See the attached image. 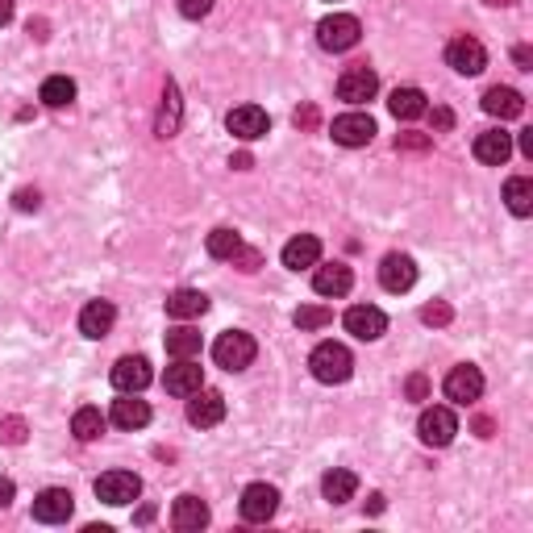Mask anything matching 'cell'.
Instances as JSON below:
<instances>
[{
	"label": "cell",
	"instance_id": "obj_23",
	"mask_svg": "<svg viewBox=\"0 0 533 533\" xmlns=\"http://www.w3.org/2000/svg\"><path fill=\"white\" fill-rule=\"evenodd\" d=\"M388 109H392L396 122H417V117L430 112V96H425L421 88H396V92L388 96Z\"/></svg>",
	"mask_w": 533,
	"mask_h": 533
},
{
	"label": "cell",
	"instance_id": "obj_48",
	"mask_svg": "<svg viewBox=\"0 0 533 533\" xmlns=\"http://www.w3.org/2000/svg\"><path fill=\"white\" fill-rule=\"evenodd\" d=\"M13 21V0H0V26H9Z\"/></svg>",
	"mask_w": 533,
	"mask_h": 533
},
{
	"label": "cell",
	"instance_id": "obj_20",
	"mask_svg": "<svg viewBox=\"0 0 533 533\" xmlns=\"http://www.w3.org/2000/svg\"><path fill=\"white\" fill-rule=\"evenodd\" d=\"M321 262V238L317 234H300L283 246V267L288 272H304V267H317Z\"/></svg>",
	"mask_w": 533,
	"mask_h": 533
},
{
	"label": "cell",
	"instance_id": "obj_35",
	"mask_svg": "<svg viewBox=\"0 0 533 533\" xmlns=\"http://www.w3.org/2000/svg\"><path fill=\"white\" fill-rule=\"evenodd\" d=\"M26 433H29V425L21 421V417H5V421H0V442H5V446H21Z\"/></svg>",
	"mask_w": 533,
	"mask_h": 533
},
{
	"label": "cell",
	"instance_id": "obj_41",
	"mask_svg": "<svg viewBox=\"0 0 533 533\" xmlns=\"http://www.w3.org/2000/svg\"><path fill=\"white\" fill-rule=\"evenodd\" d=\"M13 205H17V208H21V213H34V208H37V205H42V197H37L34 187H21L17 197H13Z\"/></svg>",
	"mask_w": 533,
	"mask_h": 533
},
{
	"label": "cell",
	"instance_id": "obj_40",
	"mask_svg": "<svg viewBox=\"0 0 533 533\" xmlns=\"http://www.w3.org/2000/svg\"><path fill=\"white\" fill-rule=\"evenodd\" d=\"M404 392H409V400H430V379H425L421 371L409 375V384H404Z\"/></svg>",
	"mask_w": 533,
	"mask_h": 533
},
{
	"label": "cell",
	"instance_id": "obj_30",
	"mask_svg": "<svg viewBox=\"0 0 533 533\" xmlns=\"http://www.w3.org/2000/svg\"><path fill=\"white\" fill-rule=\"evenodd\" d=\"M167 355L171 358H197L200 355V334L192 325L167 329Z\"/></svg>",
	"mask_w": 533,
	"mask_h": 533
},
{
	"label": "cell",
	"instance_id": "obj_44",
	"mask_svg": "<svg viewBox=\"0 0 533 533\" xmlns=\"http://www.w3.org/2000/svg\"><path fill=\"white\" fill-rule=\"evenodd\" d=\"M13 496H17V487H13V479H0V508H9Z\"/></svg>",
	"mask_w": 533,
	"mask_h": 533
},
{
	"label": "cell",
	"instance_id": "obj_49",
	"mask_svg": "<svg viewBox=\"0 0 533 533\" xmlns=\"http://www.w3.org/2000/svg\"><path fill=\"white\" fill-rule=\"evenodd\" d=\"M367 508H371V513H384V496H379V492H375V496H367Z\"/></svg>",
	"mask_w": 533,
	"mask_h": 533
},
{
	"label": "cell",
	"instance_id": "obj_52",
	"mask_svg": "<svg viewBox=\"0 0 533 533\" xmlns=\"http://www.w3.org/2000/svg\"><path fill=\"white\" fill-rule=\"evenodd\" d=\"M484 5H492V9H508V5H517V0H484Z\"/></svg>",
	"mask_w": 533,
	"mask_h": 533
},
{
	"label": "cell",
	"instance_id": "obj_25",
	"mask_svg": "<svg viewBox=\"0 0 533 533\" xmlns=\"http://www.w3.org/2000/svg\"><path fill=\"white\" fill-rule=\"evenodd\" d=\"M179 117H184V101H179L176 80H167V88H163V104H159V117H155V133H159V138H176V133H179Z\"/></svg>",
	"mask_w": 533,
	"mask_h": 533
},
{
	"label": "cell",
	"instance_id": "obj_51",
	"mask_svg": "<svg viewBox=\"0 0 533 533\" xmlns=\"http://www.w3.org/2000/svg\"><path fill=\"white\" fill-rule=\"evenodd\" d=\"M150 521H155V508L146 505V508H142V513H138V525H150Z\"/></svg>",
	"mask_w": 533,
	"mask_h": 533
},
{
	"label": "cell",
	"instance_id": "obj_5",
	"mask_svg": "<svg viewBox=\"0 0 533 533\" xmlns=\"http://www.w3.org/2000/svg\"><path fill=\"white\" fill-rule=\"evenodd\" d=\"M417 433H421L425 446H450L454 433H459V417H454V409H446V404H433V409L421 412Z\"/></svg>",
	"mask_w": 533,
	"mask_h": 533
},
{
	"label": "cell",
	"instance_id": "obj_50",
	"mask_svg": "<svg viewBox=\"0 0 533 533\" xmlns=\"http://www.w3.org/2000/svg\"><path fill=\"white\" fill-rule=\"evenodd\" d=\"M475 430H479V438H492V421H487V417H479Z\"/></svg>",
	"mask_w": 533,
	"mask_h": 533
},
{
	"label": "cell",
	"instance_id": "obj_15",
	"mask_svg": "<svg viewBox=\"0 0 533 533\" xmlns=\"http://www.w3.org/2000/svg\"><path fill=\"white\" fill-rule=\"evenodd\" d=\"M346 334H355L358 342H375V337L388 334V317L375 304H355V309H346Z\"/></svg>",
	"mask_w": 533,
	"mask_h": 533
},
{
	"label": "cell",
	"instance_id": "obj_13",
	"mask_svg": "<svg viewBox=\"0 0 533 533\" xmlns=\"http://www.w3.org/2000/svg\"><path fill=\"white\" fill-rule=\"evenodd\" d=\"M71 513H75V496L67 492V487H47V492H37V500H34V521H42V525H63Z\"/></svg>",
	"mask_w": 533,
	"mask_h": 533
},
{
	"label": "cell",
	"instance_id": "obj_34",
	"mask_svg": "<svg viewBox=\"0 0 533 533\" xmlns=\"http://www.w3.org/2000/svg\"><path fill=\"white\" fill-rule=\"evenodd\" d=\"M296 329H325L329 321H334V313L325 309V304H304V309H296Z\"/></svg>",
	"mask_w": 533,
	"mask_h": 533
},
{
	"label": "cell",
	"instance_id": "obj_17",
	"mask_svg": "<svg viewBox=\"0 0 533 533\" xmlns=\"http://www.w3.org/2000/svg\"><path fill=\"white\" fill-rule=\"evenodd\" d=\"M379 283H384L388 292H409L412 283H417V262H412L409 254H388V259L379 262Z\"/></svg>",
	"mask_w": 533,
	"mask_h": 533
},
{
	"label": "cell",
	"instance_id": "obj_24",
	"mask_svg": "<svg viewBox=\"0 0 533 533\" xmlns=\"http://www.w3.org/2000/svg\"><path fill=\"white\" fill-rule=\"evenodd\" d=\"M484 112H492V117H500V122H513V117H521L525 112V96L517 92V88H487L484 92Z\"/></svg>",
	"mask_w": 533,
	"mask_h": 533
},
{
	"label": "cell",
	"instance_id": "obj_37",
	"mask_svg": "<svg viewBox=\"0 0 533 533\" xmlns=\"http://www.w3.org/2000/svg\"><path fill=\"white\" fill-rule=\"evenodd\" d=\"M229 262H234L238 272H246V275H251V272H259V267H262V254H259V251H251V246H242V251H238Z\"/></svg>",
	"mask_w": 533,
	"mask_h": 533
},
{
	"label": "cell",
	"instance_id": "obj_8",
	"mask_svg": "<svg viewBox=\"0 0 533 533\" xmlns=\"http://www.w3.org/2000/svg\"><path fill=\"white\" fill-rule=\"evenodd\" d=\"M446 63L454 67L459 75H479L487 67V50H484V42L479 37H471V34H459L454 42L446 47Z\"/></svg>",
	"mask_w": 533,
	"mask_h": 533
},
{
	"label": "cell",
	"instance_id": "obj_4",
	"mask_svg": "<svg viewBox=\"0 0 533 533\" xmlns=\"http://www.w3.org/2000/svg\"><path fill=\"white\" fill-rule=\"evenodd\" d=\"M138 496H142V479L133 475V471H104V475L96 479V500H104V505H112V508L133 505Z\"/></svg>",
	"mask_w": 533,
	"mask_h": 533
},
{
	"label": "cell",
	"instance_id": "obj_22",
	"mask_svg": "<svg viewBox=\"0 0 533 533\" xmlns=\"http://www.w3.org/2000/svg\"><path fill=\"white\" fill-rule=\"evenodd\" d=\"M125 400H112V425L117 430H142V425H150V404L138 400V392H122Z\"/></svg>",
	"mask_w": 533,
	"mask_h": 533
},
{
	"label": "cell",
	"instance_id": "obj_26",
	"mask_svg": "<svg viewBox=\"0 0 533 533\" xmlns=\"http://www.w3.org/2000/svg\"><path fill=\"white\" fill-rule=\"evenodd\" d=\"M350 283H355V275H350L346 262H325V267H317V275H313L317 296H346Z\"/></svg>",
	"mask_w": 533,
	"mask_h": 533
},
{
	"label": "cell",
	"instance_id": "obj_7",
	"mask_svg": "<svg viewBox=\"0 0 533 533\" xmlns=\"http://www.w3.org/2000/svg\"><path fill=\"white\" fill-rule=\"evenodd\" d=\"M442 392H446L450 404H475L479 396H484V371H479V367H471V363L454 367V371L446 375Z\"/></svg>",
	"mask_w": 533,
	"mask_h": 533
},
{
	"label": "cell",
	"instance_id": "obj_16",
	"mask_svg": "<svg viewBox=\"0 0 533 533\" xmlns=\"http://www.w3.org/2000/svg\"><path fill=\"white\" fill-rule=\"evenodd\" d=\"M329 133H334L337 146H367L375 138V122L367 112H346V117H337Z\"/></svg>",
	"mask_w": 533,
	"mask_h": 533
},
{
	"label": "cell",
	"instance_id": "obj_9",
	"mask_svg": "<svg viewBox=\"0 0 533 533\" xmlns=\"http://www.w3.org/2000/svg\"><path fill=\"white\" fill-rule=\"evenodd\" d=\"M242 521L251 525H267L275 517V508H280V492H275L272 484H251L242 492Z\"/></svg>",
	"mask_w": 533,
	"mask_h": 533
},
{
	"label": "cell",
	"instance_id": "obj_2",
	"mask_svg": "<svg viewBox=\"0 0 533 533\" xmlns=\"http://www.w3.org/2000/svg\"><path fill=\"white\" fill-rule=\"evenodd\" d=\"M254 355H259V342L251 334H242V329H225L213 342V363L221 371H246L254 363Z\"/></svg>",
	"mask_w": 533,
	"mask_h": 533
},
{
	"label": "cell",
	"instance_id": "obj_32",
	"mask_svg": "<svg viewBox=\"0 0 533 533\" xmlns=\"http://www.w3.org/2000/svg\"><path fill=\"white\" fill-rule=\"evenodd\" d=\"M37 96H42V104H50V109H67V104L75 101V80H67V75H50Z\"/></svg>",
	"mask_w": 533,
	"mask_h": 533
},
{
	"label": "cell",
	"instance_id": "obj_14",
	"mask_svg": "<svg viewBox=\"0 0 533 533\" xmlns=\"http://www.w3.org/2000/svg\"><path fill=\"white\" fill-rule=\"evenodd\" d=\"M150 379H155V371L142 355H125L112 363V388L117 392H142V388H150Z\"/></svg>",
	"mask_w": 533,
	"mask_h": 533
},
{
	"label": "cell",
	"instance_id": "obj_42",
	"mask_svg": "<svg viewBox=\"0 0 533 533\" xmlns=\"http://www.w3.org/2000/svg\"><path fill=\"white\" fill-rule=\"evenodd\" d=\"M430 122H433V130H450V125H454V112L442 109V104H438V109L430 112Z\"/></svg>",
	"mask_w": 533,
	"mask_h": 533
},
{
	"label": "cell",
	"instance_id": "obj_11",
	"mask_svg": "<svg viewBox=\"0 0 533 533\" xmlns=\"http://www.w3.org/2000/svg\"><path fill=\"white\" fill-rule=\"evenodd\" d=\"M187 421L197 430H208V425L225 421V396L213 392V388H200V392L187 396Z\"/></svg>",
	"mask_w": 533,
	"mask_h": 533
},
{
	"label": "cell",
	"instance_id": "obj_3",
	"mask_svg": "<svg viewBox=\"0 0 533 533\" xmlns=\"http://www.w3.org/2000/svg\"><path fill=\"white\" fill-rule=\"evenodd\" d=\"M358 37H363V26H358V17H350V13H334V17H325L317 26L321 50H334V55H342V50H355Z\"/></svg>",
	"mask_w": 533,
	"mask_h": 533
},
{
	"label": "cell",
	"instance_id": "obj_18",
	"mask_svg": "<svg viewBox=\"0 0 533 533\" xmlns=\"http://www.w3.org/2000/svg\"><path fill=\"white\" fill-rule=\"evenodd\" d=\"M508 155H513V133H505V130H484L475 138V159L487 163V167H505Z\"/></svg>",
	"mask_w": 533,
	"mask_h": 533
},
{
	"label": "cell",
	"instance_id": "obj_28",
	"mask_svg": "<svg viewBox=\"0 0 533 533\" xmlns=\"http://www.w3.org/2000/svg\"><path fill=\"white\" fill-rule=\"evenodd\" d=\"M355 492H358L355 471L334 467V471H325V479H321V496H325L329 505H346V500H355Z\"/></svg>",
	"mask_w": 533,
	"mask_h": 533
},
{
	"label": "cell",
	"instance_id": "obj_47",
	"mask_svg": "<svg viewBox=\"0 0 533 533\" xmlns=\"http://www.w3.org/2000/svg\"><path fill=\"white\" fill-rule=\"evenodd\" d=\"M521 155L533 159V130H521Z\"/></svg>",
	"mask_w": 533,
	"mask_h": 533
},
{
	"label": "cell",
	"instance_id": "obj_12",
	"mask_svg": "<svg viewBox=\"0 0 533 533\" xmlns=\"http://www.w3.org/2000/svg\"><path fill=\"white\" fill-rule=\"evenodd\" d=\"M163 388H167L171 396H192L205 388V367L197 363V358H176V363L167 367V375H163Z\"/></svg>",
	"mask_w": 533,
	"mask_h": 533
},
{
	"label": "cell",
	"instance_id": "obj_21",
	"mask_svg": "<svg viewBox=\"0 0 533 533\" xmlns=\"http://www.w3.org/2000/svg\"><path fill=\"white\" fill-rule=\"evenodd\" d=\"M171 525H176L179 533H197L208 525V505L200 496H179L176 505H171Z\"/></svg>",
	"mask_w": 533,
	"mask_h": 533
},
{
	"label": "cell",
	"instance_id": "obj_1",
	"mask_svg": "<svg viewBox=\"0 0 533 533\" xmlns=\"http://www.w3.org/2000/svg\"><path fill=\"white\" fill-rule=\"evenodd\" d=\"M309 371L317 384H346L350 371H355V355L342 342H321L309 355Z\"/></svg>",
	"mask_w": 533,
	"mask_h": 533
},
{
	"label": "cell",
	"instance_id": "obj_6",
	"mask_svg": "<svg viewBox=\"0 0 533 533\" xmlns=\"http://www.w3.org/2000/svg\"><path fill=\"white\" fill-rule=\"evenodd\" d=\"M375 92H379V75L367 63L346 67L342 80H337V101H346V104H367V101H375Z\"/></svg>",
	"mask_w": 533,
	"mask_h": 533
},
{
	"label": "cell",
	"instance_id": "obj_19",
	"mask_svg": "<svg viewBox=\"0 0 533 533\" xmlns=\"http://www.w3.org/2000/svg\"><path fill=\"white\" fill-rule=\"evenodd\" d=\"M112 321H117L112 300H92V304H84V313H80V334L92 337V342H101V337L112 329Z\"/></svg>",
	"mask_w": 533,
	"mask_h": 533
},
{
	"label": "cell",
	"instance_id": "obj_38",
	"mask_svg": "<svg viewBox=\"0 0 533 533\" xmlns=\"http://www.w3.org/2000/svg\"><path fill=\"white\" fill-rule=\"evenodd\" d=\"M179 13H184L187 21H200L213 13V0H179Z\"/></svg>",
	"mask_w": 533,
	"mask_h": 533
},
{
	"label": "cell",
	"instance_id": "obj_36",
	"mask_svg": "<svg viewBox=\"0 0 533 533\" xmlns=\"http://www.w3.org/2000/svg\"><path fill=\"white\" fill-rule=\"evenodd\" d=\"M450 317H454V309H450L446 300H433V304H425V309H421L425 325H450Z\"/></svg>",
	"mask_w": 533,
	"mask_h": 533
},
{
	"label": "cell",
	"instance_id": "obj_27",
	"mask_svg": "<svg viewBox=\"0 0 533 533\" xmlns=\"http://www.w3.org/2000/svg\"><path fill=\"white\" fill-rule=\"evenodd\" d=\"M208 313V296L197 288H179L167 296V317L176 321H192V317H205Z\"/></svg>",
	"mask_w": 533,
	"mask_h": 533
},
{
	"label": "cell",
	"instance_id": "obj_33",
	"mask_svg": "<svg viewBox=\"0 0 533 533\" xmlns=\"http://www.w3.org/2000/svg\"><path fill=\"white\" fill-rule=\"evenodd\" d=\"M242 234H238V229H229V225H221V229H213V234H208V254H213V259H234L238 251H242Z\"/></svg>",
	"mask_w": 533,
	"mask_h": 533
},
{
	"label": "cell",
	"instance_id": "obj_43",
	"mask_svg": "<svg viewBox=\"0 0 533 533\" xmlns=\"http://www.w3.org/2000/svg\"><path fill=\"white\" fill-rule=\"evenodd\" d=\"M296 125H304V130H313V125H317V109H313V104H304V109H296Z\"/></svg>",
	"mask_w": 533,
	"mask_h": 533
},
{
	"label": "cell",
	"instance_id": "obj_10",
	"mask_svg": "<svg viewBox=\"0 0 533 533\" xmlns=\"http://www.w3.org/2000/svg\"><path fill=\"white\" fill-rule=\"evenodd\" d=\"M225 125H229V133H234L238 142H259L262 133L272 130V117H267V109H259V104H238V109L225 117Z\"/></svg>",
	"mask_w": 533,
	"mask_h": 533
},
{
	"label": "cell",
	"instance_id": "obj_39",
	"mask_svg": "<svg viewBox=\"0 0 533 533\" xmlns=\"http://www.w3.org/2000/svg\"><path fill=\"white\" fill-rule=\"evenodd\" d=\"M433 138L430 133H396V150H430Z\"/></svg>",
	"mask_w": 533,
	"mask_h": 533
},
{
	"label": "cell",
	"instance_id": "obj_46",
	"mask_svg": "<svg viewBox=\"0 0 533 533\" xmlns=\"http://www.w3.org/2000/svg\"><path fill=\"white\" fill-rule=\"evenodd\" d=\"M251 155H246V150H242V155H234V159H229V167H234V171H251Z\"/></svg>",
	"mask_w": 533,
	"mask_h": 533
},
{
	"label": "cell",
	"instance_id": "obj_31",
	"mask_svg": "<svg viewBox=\"0 0 533 533\" xmlns=\"http://www.w3.org/2000/svg\"><path fill=\"white\" fill-rule=\"evenodd\" d=\"M71 433L80 442H96L104 433V412L101 409H92V404H88V409H80L71 417Z\"/></svg>",
	"mask_w": 533,
	"mask_h": 533
},
{
	"label": "cell",
	"instance_id": "obj_29",
	"mask_svg": "<svg viewBox=\"0 0 533 533\" xmlns=\"http://www.w3.org/2000/svg\"><path fill=\"white\" fill-rule=\"evenodd\" d=\"M505 200L517 217H529L533 213V179L529 176H513L505 184Z\"/></svg>",
	"mask_w": 533,
	"mask_h": 533
},
{
	"label": "cell",
	"instance_id": "obj_45",
	"mask_svg": "<svg viewBox=\"0 0 533 533\" xmlns=\"http://www.w3.org/2000/svg\"><path fill=\"white\" fill-rule=\"evenodd\" d=\"M513 59H517V67H525V71H529V63H533L529 47H517V50H513Z\"/></svg>",
	"mask_w": 533,
	"mask_h": 533
}]
</instances>
